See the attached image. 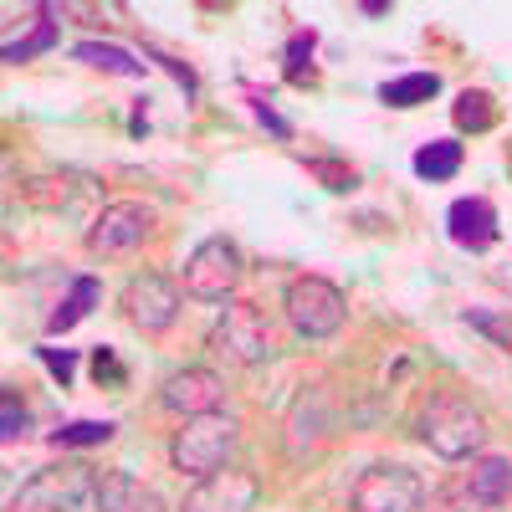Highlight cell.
<instances>
[{
    "instance_id": "6da1fadb",
    "label": "cell",
    "mask_w": 512,
    "mask_h": 512,
    "mask_svg": "<svg viewBox=\"0 0 512 512\" xmlns=\"http://www.w3.org/2000/svg\"><path fill=\"white\" fill-rule=\"evenodd\" d=\"M415 431L420 441L431 446L441 461H466V456H477L482 441H487V420L472 400H461L451 390L431 395L420 405V420H415Z\"/></svg>"
},
{
    "instance_id": "7a4b0ae2",
    "label": "cell",
    "mask_w": 512,
    "mask_h": 512,
    "mask_svg": "<svg viewBox=\"0 0 512 512\" xmlns=\"http://www.w3.org/2000/svg\"><path fill=\"white\" fill-rule=\"evenodd\" d=\"M236 441H241L236 415L210 410V415H190V420H185V431L175 436L169 456H175L180 472H190V477H210V472H221V466L231 461Z\"/></svg>"
},
{
    "instance_id": "3957f363",
    "label": "cell",
    "mask_w": 512,
    "mask_h": 512,
    "mask_svg": "<svg viewBox=\"0 0 512 512\" xmlns=\"http://www.w3.org/2000/svg\"><path fill=\"white\" fill-rule=\"evenodd\" d=\"M93 492H98V477L88 461H57V466H41L11 497V512H77Z\"/></svg>"
},
{
    "instance_id": "277c9868",
    "label": "cell",
    "mask_w": 512,
    "mask_h": 512,
    "mask_svg": "<svg viewBox=\"0 0 512 512\" xmlns=\"http://www.w3.org/2000/svg\"><path fill=\"white\" fill-rule=\"evenodd\" d=\"M282 308H287V323L303 338H333L338 328H344V318H349L344 292H338L328 277H292Z\"/></svg>"
},
{
    "instance_id": "5b68a950",
    "label": "cell",
    "mask_w": 512,
    "mask_h": 512,
    "mask_svg": "<svg viewBox=\"0 0 512 512\" xmlns=\"http://www.w3.org/2000/svg\"><path fill=\"white\" fill-rule=\"evenodd\" d=\"M210 349L226 364H267L272 359V328L256 303H226L221 323L210 328Z\"/></svg>"
},
{
    "instance_id": "8992f818",
    "label": "cell",
    "mask_w": 512,
    "mask_h": 512,
    "mask_svg": "<svg viewBox=\"0 0 512 512\" xmlns=\"http://www.w3.org/2000/svg\"><path fill=\"white\" fill-rule=\"evenodd\" d=\"M241 282V251L226 236H210L190 251L185 262V292L200 303H231V292Z\"/></svg>"
},
{
    "instance_id": "52a82bcc",
    "label": "cell",
    "mask_w": 512,
    "mask_h": 512,
    "mask_svg": "<svg viewBox=\"0 0 512 512\" xmlns=\"http://www.w3.org/2000/svg\"><path fill=\"white\" fill-rule=\"evenodd\" d=\"M420 507H425V482L395 461L369 466L354 487V512H420Z\"/></svg>"
},
{
    "instance_id": "ba28073f",
    "label": "cell",
    "mask_w": 512,
    "mask_h": 512,
    "mask_svg": "<svg viewBox=\"0 0 512 512\" xmlns=\"http://www.w3.org/2000/svg\"><path fill=\"white\" fill-rule=\"evenodd\" d=\"M123 308H128V323L139 333H169L180 318V287L159 272H139L123 287Z\"/></svg>"
},
{
    "instance_id": "9c48e42d",
    "label": "cell",
    "mask_w": 512,
    "mask_h": 512,
    "mask_svg": "<svg viewBox=\"0 0 512 512\" xmlns=\"http://www.w3.org/2000/svg\"><path fill=\"white\" fill-rule=\"evenodd\" d=\"M256 502H262V482L241 466H221L185 492L180 512H256Z\"/></svg>"
},
{
    "instance_id": "30bf717a",
    "label": "cell",
    "mask_w": 512,
    "mask_h": 512,
    "mask_svg": "<svg viewBox=\"0 0 512 512\" xmlns=\"http://www.w3.org/2000/svg\"><path fill=\"white\" fill-rule=\"evenodd\" d=\"M149 231H154V210H149V205H139V200H113V205H103V216H98L93 231H88V251H93V256H123V251L144 246Z\"/></svg>"
},
{
    "instance_id": "8fae6325",
    "label": "cell",
    "mask_w": 512,
    "mask_h": 512,
    "mask_svg": "<svg viewBox=\"0 0 512 512\" xmlns=\"http://www.w3.org/2000/svg\"><path fill=\"white\" fill-rule=\"evenodd\" d=\"M221 400H226V379L216 369H180V374H169L164 390H159V405L185 415V420L221 410Z\"/></svg>"
},
{
    "instance_id": "7c38bea8",
    "label": "cell",
    "mask_w": 512,
    "mask_h": 512,
    "mask_svg": "<svg viewBox=\"0 0 512 512\" xmlns=\"http://www.w3.org/2000/svg\"><path fill=\"white\" fill-rule=\"evenodd\" d=\"M446 226H451V241H456V246L487 251V246L497 241V210H492V200H482V195L456 200V205L446 210Z\"/></svg>"
},
{
    "instance_id": "4fadbf2b",
    "label": "cell",
    "mask_w": 512,
    "mask_h": 512,
    "mask_svg": "<svg viewBox=\"0 0 512 512\" xmlns=\"http://www.w3.org/2000/svg\"><path fill=\"white\" fill-rule=\"evenodd\" d=\"M93 502H98V512H164V497L128 472H103Z\"/></svg>"
},
{
    "instance_id": "5bb4252c",
    "label": "cell",
    "mask_w": 512,
    "mask_h": 512,
    "mask_svg": "<svg viewBox=\"0 0 512 512\" xmlns=\"http://www.w3.org/2000/svg\"><path fill=\"white\" fill-rule=\"evenodd\" d=\"M461 482L472 487L487 507H502V502L512 497V461H507V456H477V461L461 472Z\"/></svg>"
},
{
    "instance_id": "9a60e30c",
    "label": "cell",
    "mask_w": 512,
    "mask_h": 512,
    "mask_svg": "<svg viewBox=\"0 0 512 512\" xmlns=\"http://www.w3.org/2000/svg\"><path fill=\"white\" fill-rule=\"evenodd\" d=\"M436 93H441V77L436 72H410V77L384 82L379 103H390V108H420V103H431Z\"/></svg>"
},
{
    "instance_id": "2e32d148",
    "label": "cell",
    "mask_w": 512,
    "mask_h": 512,
    "mask_svg": "<svg viewBox=\"0 0 512 512\" xmlns=\"http://www.w3.org/2000/svg\"><path fill=\"white\" fill-rule=\"evenodd\" d=\"M98 297H103V287H98L93 277H77V282H72V297H67V303H62V308L52 313L47 333H67L72 323H82V318L93 313V303H98Z\"/></svg>"
},
{
    "instance_id": "e0dca14e",
    "label": "cell",
    "mask_w": 512,
    "mask_h": 512,
    "mask_svg": "<svg viewBox=\"0 0 512 512\" xmlns=\"http://www.w3.org/2000/svg\"><path fill=\"white\" fill-rule=\"evenodd\" d=\"M461 169V144L456 139H436V144H425L415 154V175L420 180H451Z\"/></svg>"
},
{
    "instance_id": "ac0fdd59",
    "label": "cell",
    "mask_w": 512,
    "mask_h": 512,
    "mask_svg": "<svg viewBox=\"0 0 512 512\" xmlns=\"http://www.w3.org/2000/svg\"><path fill=\"white\" fill-rule=\"evenodd\" d=\"M77 62L103 67V72H118V77H139V72H144V62H134L123 47H103V41H82V47H77Z\"/></svg>"
},
{
    "instance_id": "d6986e66",
    "label": "cell",
    "mask_w": 512,
    "mask_h": 512,
    "mask_svg": "<svg viewBox=\"0 0 512 512\" xmlns=\"http://www.w3.org/2000/svg\"><path fill=\"white\" fill-rule=\"evenodd\" d=\"M113 420H72L62 431H52V446H108Z\"/></svg>"
},
{
    "instance_id": "ffe728a7",
    "label": "cell",
    "mask_w": 512,
    "mask_h": 512,
    "mask_svg": "<svg viewBox=\"0 0 512 512\" xmlns=\"http://www.w3.org/2000/svg\"><path fill=\"white\" fill-rule=\"evenodd\" d=\"M420 512H492V507H487V502H482L472 487H466V482L456 477L451 487H441V492H436L431 502H425Z\"/></svg>"
},
{
    "instance_id": "44dd1931",
    "label": "cell",
    "mask_w": 512,
    "mask_h": 512,
    "mask_svg": "<svg viewBox=\"0 0 512 512\" xmlns=\"http://www.w3.org/2000/svg\"><path fill=\"white\" fill-rule=\"evenodd\" d=\"M456 123H461V128H472V134L492 128V123H497L492 98H487V93H461V98H456Z\"/></svg>"
},
{
    "instance_id": "7402d4cb",
    "label": "cell",
    "mask_w": 512,
    "mask_h": 512,
    "mask_svg": "<svg viewBox=\"0 0 512 512\" xmlns=\"http://www.w3.org/2000/svg\"><path fill=\"white\" fill-rule=\"evenodd\" d=\"M52 41H57V26L41 21V31H36L31 41H11V47H6V62H26V57H36V52H47Z\"/></svg>"
},
{
    "instance_id": "603a6c76",
    "label": "cell",
    "mask_w": 512,
    "mask_h": 512,
    "mask_svg": "<svg viewBox=\"0 0 512 512\" xmlns=\"http://www.w3.org/2000/svg\"><path fill=\"white\" fill-rule=\"evenodd\" d=\"M313 57V31H297L292 36V47H287V77L292 82H303V62Z\"/></svg>"
},
{
    "instance_id": "cb8c5ba5",
    "label": "cell",
    "mask_w": 512,
    "mask_h": 512,
    "mask_svg": "<svg viewBox=\"0 0 512 512\" xmlns=\"http://www.w3.org/2000/svg\"><path fill=\"white\" fill-rule=\"evenodd\" d=\"M93 374H98V384H123V379H128L113 349H98V354H93Z\"/></svg>"
},
{
    "instance_id": "d4e9b609",
    "label": "cell",
    "mask_w": 512,
    "mask_h": 512,
    "mask_svg": "<svg viewBox=\"0 0 512 512\" xmlns=\"http://www.w3.org/2000/svg\"><path fill=\"white\" fill-rule=\"evenodd\" d=\"M36 205H67V185L62 180H31V190H26Z\"/></svg>"
},
{
    "instance_id": "484cf974",
    "label": "cell",
    "mask_w": 512,
    "mask_h": 512,
    "mask_svg": "<svg viewBox=\"0 0 512 512\" xmlns=\"http://www.w3.org/2000/svg\"><path fill=\"white\" fill-rule=\"evenodd\" d=\"M41 359H47V369H52L62 384H67V379H72V369H77V359H72L67 349H41Z\"/></svg>"
},
{
    "instance_id": "4316f807",
    "label": "cell",
    "mask_w": 512,
    "mask_h": 512,
    "mask_svg": "<svg viewBox=\"0 0 512 512\" xmlns=\"http://www.w3.org/2000/svg\"><path fill=\"white\" fill-rule=\"evenodd\" d=\"M6 441H16V436H26V410L16 405V395H6V431H0Z\"/></svg>"
},
{
    "instance_id": "83f0119b",
    "label": "cell",
    "mask_w": 512,
    "mask_h": 512,
    "mask_svg": "<svg viewBox=\"0 0 512 512\" xmlns=\"http://www.w3.org/2000/svg\"><path fill=\"white\" fill-rule=\"evenodd\" d=\"M313 175H323L328 190H349L354 185V169H338V164H313Z\"/></svg>"
},
{
    "instance_id": "f1b7e54d",
    "label": "cell",
    "mask_w": 512,
    "mask_h": 512,
    "mask_svg": "<svg viewBox=\"0 0 512 512\" xmlns=\"http://www.w3.org/2000/svg\"><path fill=\"white\" fill-rule=\"evenodd\" d=\"M256 118H262V123L272 128V134H282V139H287V123H282V118H277V113H272L267 103H256Z\"/></svg>"
},
{
    "instance_id": "f546056e",
    "label": "cell",
    "mask_w": 512,
    "mask_h": 512,
    "mask_svg": "<svg viewBox=\"0 0 512 512\" xmlns=\"http://www.w3.org/2000/svg\"><path fill=\"white\" fill-rule=\"evenodd\" d=\"M507 349H512V344H507Z\"/></svg>"
}]
</instances>
